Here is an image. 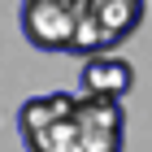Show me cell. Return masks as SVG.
Returning a JSON list of instances; mask_svg holds the SVG:
<instances>
[{"label": "cell", "instance_id": "3957f363", "mask_svg": "<svg viewBox=\"0 0 152 152\" xmlns=\"http://www.w3.org/2000/svg\"><path fill=\"white\" fill-rule=\"evenodd\" d=\"M122 100L83 96L74 100V152H122Z\"/></svg>", "mask_w": 152, "mask_h": 152}, {"label": "cell", "instance_id": "6da1fadb", "mask_svg": "<svg viewBox=\"0 0 152 152\" xmlns=\"http://www.w3.org/2000/svg\"><path fill=\"white\" fill-rule=\"evenodd\" d=\"M74 100L78 96L52 91L26 100L18 113L26 152H74Z\"/></svg>", "mask_w": 152, "mask_h": 152}, {"label": "cell", "instance_id": "5b68a950", "mask_svg": "<svg viewBox=\"0 0 152 152\" xmlns=\"http://www.w3.org/2000/svg\"><path fill=\"white\" fill-rule=\"evenodd\" d=\"M91 18L100 22L104 44H122L126 35H135L143 22V0H91Z\"/></svg>", "mask_w": 152, "mask_h": 152}, {"label": "cell", "instance_id": "277c9868", "mask_svg": "<svg viewBox=\"0 0 152 152\" xmlns=\"http://www.w3.org/2000/svg\"><path fill=\"white\" fill-rule=\"evenodd\" d=\"M78 87H83V96H109V100H122V96L135 87V70H130V61H122V57L91 52L87 65H83V74H78Z\"/></svg>", "mask_w": 152, "mask_h": 152}, {"label": "cell", "instance_id": "7a4b0ae2", "mask_svg": "<svg viewBox=\"0 0 152 152\" xmlns=\"http://www.w3.org/2000/svg\"><path fill=\"white\" fill-rule=\"evenodd\" d=\"M91 9V0H22V31L44 52H70L78 18Z\"/></svg>", "mask_w": 152, "mask_h": 152}]
</instances>
